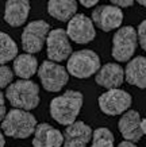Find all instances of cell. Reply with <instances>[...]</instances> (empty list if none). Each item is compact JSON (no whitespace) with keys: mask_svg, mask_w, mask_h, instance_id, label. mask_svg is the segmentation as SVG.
<instances>
[{"mask_svg":"<svg viewBox=\"0 0 146 147\" xmlns=\"http://www.w3.org/2000/svg\"><path fill=\"white\" fill-rule=\"evenodd\" d=\"M64 135L49 123L37 124L33 139V147H61Z\"/></svg>","mask_w":146,"mask_h":147,"instance_id":"cell-15","label":"cell"},{"mask_svg":"<svg viewBox=\"0 0 146 147\" xmlns=\"http://www.w3.org/2000/svg\"><path fill=\"white\" fill-rule=\"evenodd\" d=\"M81 5H84L85 8H91V7H95V5L99 3V0H79Z\"/></svg>","mask_w":146,"mask_h":147,"instance_id":"cell-26","label":"cell"},{"mask_svg":"<svg viewBox=\"0 0 146 147\" xmlns=\"http://www.w3.org/2000/svg\"><path fill=\"white\" fill-rule=\"evenodd\" d=\"M137 38H138V42H139L142 50L146 51V19L142 20V22L139 23V26H138Z\"/></svg>","mask_w":146,"mask_h":147,"instance_id":"cell-23","label":"cell"},{"mask_svg":"<svg viewBox=\"0 0 146 147\" xmlns=\"http://www.w3.org/2000/svg\"><path fill=\"white\" fill-rule=\"evenodd\" d=\"M38 77L45 90L60 92L69 81V73L65 67L53 61H43L38 67Z\"/></svg>","mask_w":146,"mask_h":147,"instance_id":"cell-6","label":"cell"},{"mask_svg":"<svg viewBox=\"0 0 146 147\" xmlns=\"http://www.w3.org/2000/svg\"><path fill=\"white\" fill-rule=\"evenodd\" d=\"M14 74L22 80H30L38 71V59L34 54H19L14 59Z\"/></svg>","mask_w":146,"mask_h":147,"instance_id":"cell-19","label":"cell"},{"mask_svg":"<svg viewBox=\"0 0 146 147\" xmlns=\"http://www.w3.org/2000/svg\"><path fill=\"white\" fill-rule=\"evenodd\" d=\"M100 69V58L93 50H79L68 58L67 70L76 78H88Z\"/></svg>","mask_w":146,"mask_h":147,"instance_id":"cell-4","label":"cell"},{"mask_svg":"<svg viewBox=\"0 0 146 147\" xmlns=\"http://www.w3.org/2000/svg\"><path fill=\"white\" fill-rule=\"evenodd\" d=\"M92 128L84 121H75L67 125L64 131V143L62 147H87L92 139Z\"/></svg>","mask_w":146,"mask_h":147,"instance_id":"cell-12","label":"cell"},{"mask_svg":"<svg viewBox=\"0 0 146 147\" xmlns=\"http://www.w3.org/2000/svg\"><path fill=\"white\" fill-rule=\"evenodd\" d=\"M138 4H141V5H143V7H146V0H135Z\"/></svg>","mask_w":146,"mask_h":147,"instance_id":"cell-30","label":"cell"},{"mask_svg":"<svg viewBox=\"0 0 146 147\" xmlns=\"http://www.w3.org/2000/svg\"><path fill=\"white\" fill-rule=\"evenodd\" d=\"M133 104L131 94L119 88L108 89L99 96V107L103 113L108 116H116L124 113Z\"/></svg>","mask_w":146,"mask_h":147,"instance_id":"cell-8","label":"cell"},{"mask_svg":"<svg viewBox=\"0 0 146 147\" xmlns=\"http://www.w3.org/2000/svg\"><path fill=\"white\" fill-rule=\"evenodd\" d=\"M5 146V139H4V135L1 134L0 131V147H4Z\"/></svg>","mask_w":146,"mask_h":147,"instance_id":"cell-29","label":"cell"},{"mask_svg":"<svg viewBox=\"0 0 146 147\" xmlns=\"http://www.w3.org/2000/svg\"><path fill=\"white\" fill-rule=\"evenodd\" d=\"M46 51L48 57L53 62H62L71 57L72 45L67 35V30L54 28L50 30L46 38Z\"/></svg>","mask_w":146,"mask_h":147,"instance_id":"cell-9","label":"cell"},{"mask_svg":"<svg viewBox=\"0 0 146 147\" xmlns=\"http://www.w3.org/2000/svg\"><path fill=\"white\" fill-rule=\"evenodd\" d=\"M5 97L15 108L31 111L39 104V86L30 80H20L10 84L5 90Z\"/></svg>","mask_w":146,"mask_h":147,"instance_id":"cell-2","label":"cell"},{"mask_svg":"<svg viewBox=\"0 0 146 147\" xmlns=\"http://www.w3.org/2000/svg\"><path fill=\"white\" fill-rule=\"evenodd\" d=\"M14 71L12 69H10L7 65H0V89L7 88L14 78Z\"/></svg>","mask_w":146,"mask_h":147,"instance_id":"cell-22","label":"cell"},{"mask_svg":"<svg viewBox=\"0 0 146 147\" xmlns=\"http://www.w3.org/2000/svg\"><path fill=\"white\" fill-rule=\"evenodd\" d=\"M118 147H137V144L133 142H128V140H123L118 144Z\"/></svg>","mask_w":146,"mask_h":147,"instance_id":"cell-27","label":"cell"},{"mask_svg":"<svg viewBox=\"0 0 146 147\" xmlns=\"http://www.w3.org/2000/svg\"><path fill=\"white\" fill-rule=\"evenodd\" d=\"M84 96L79 90H67L61 96L54 97L50 102V116L61 125L75 123L80 115Z\"/></svg>","mask_w":146,"mask_h":147,"instance_id":"cell-1","label":"cell"},{"mask_svg":"<svg viewBox=\"0 0 146 147\" xmlns=\"http://www.w3.org/2000/svg\"><path fill=\"white\" fill-rule=\"evenodd\" d=\"M48 12L52 18L60 22H69L77 13V1L76 0H49Z\"/></svg>","mask_w":146,"mask_h":147,"instance_id":"cell-18","label":"cell"},{"mask_svg":"<svg viewBox=\"0 0 146 147\" xmlns=\"http://www.w3.org/2000/svg\"><path fill=\"white\" fill-rule=\"evenodd\" d=\"M30 13V0H5L4 20L11 27H19Z\"/></svg>","mask_w":146,"mask_h":147,"instance_id":"cell-16","label":"cell"},{"mask_svg":"<svg viewBox=\"0 0 146 147\" xmlns=\"http://www.w3.org/2000/svg\"><path fill=\"white\" fill-rule=\"evenodd\" d=\"M141 128H142V132H143V135H146V119L141 120Z\"/></svg>","mask_w":146,"mask_h":147,"instance_id":"cell-28","label":"cell"},{"mask_svg":"<svg viewBox=\"0 0 146 147\" xmlns=\"http://www.w3.org/2000/svg\"><path fill=\"white\" fill-rule=\"evenodd\" d=\"M124 78L130 85L146 89V57H135L128 61L124 69Z\"/></svg>","mask_w":146,"mask_h":147,"instance_id":"cell-17","label":"cell"},{"mask_svg":"<svg viewBox=\"0 0 146 147\" xmlns=\"http://www.w3.org/2000/svg\"><path fill=\"white\" fill-rule=\"evenodd\" d=\"M67 35L71 40L79 43V45L92 42L96 36L92 19H89L84 13H76L68 22Z\"/></svg>","mask_w":146,"mask_h":147,"instance_id":"cell-10","label":"cell"},{"mask_svg":"<svg viewBox=\"0 0 146 147\" xmlns=\"http://www.w3.org/2000/svg\"><path fill=\"white\" fill-rule=\"evenodd\" d=\"M123 18V11L116 5H99L92 11V22L104 32L119 28Z\"/></svg>","mask_w":146,"mask_h":147,"instance_id":"cell-11","label":"cell"},{"mask_svg":"<svg viewBox=\"0 0 146 147\" xmlns=\"http://www.w3.org/2000/svg\"><path fill=\"white\" fill-rule=\"evenodd\" d=\"M118 128L123 139L128 142L137 143L142 139V128H141V116L134 109H127L118 121Z\"/></svg>","mask_w":146,"mask_h":147,"instance_id":"cell-13","label":"cell"},{"mask_svg":"<svg viewBox=\"0 0 146 147\" xmlns=\"http://www.w3.org/2000/svg\"><path fill=\"white\" fill-rule=\"evenodd\" d=\"M5 100H4V94L0 92V121L4 119L5 116Z\"/></svg>","mask_w":146,"mask_h":147,"instance_id":"cell-25","label":"cell"},{"mask_svg":"<svg viewBox=\"0 0 146 147\" xmlns=\"http://www.w3.org/2000/svg\"><path fill=\"white\" fill-rule=\"evenodd\" d=\"M37 128L35 116L29 111L14 108L5 113L1 120V129L4 135L15 139H26L34 134Z\"/></svg>","mask_w":146,"mask_h":147,"instance_id":"cell-3","label":"cell"},{"mask_svg":"<svg viewBox=\"0 0 146 147\" xmlns=\"http://www.w3.org/2000/svg\"><path fill=\"white\" fill-rule=\"evenodd\" d=\"M18 55V46L15 40L5 32L0 31V65L15 59Z\"/></svg>","mask_w":146,"mask_h":147,"instance_id":"cell-20","label":"cell"},{"mask_svg":"<svg viewBox=\"0 0 146 147\" xmlns=\"http://www.w3.org/2000/svg\"><path fill=\"white\" fill-rule=\"evenodd\" d=\"M111 3L119 8H126V7H130V5L134 4L135 0H110Z\"/></svg>","mask_w":146,"mask_h":147,"instance_id":"cell-24","label":"cell"},{"mask_svg":"<svg viewBox=\"0 0 146 147\" xmlns=\"http://www.w3.org/2000/svg\"><path fill=\"white\" fill-rule=\"evenodd\" d=\"M97 85H100L106 89H114L119 88L124 81V70L119 63H106L96 73L95 77Z\"/></svg>","mask_w":146,"mask_h":147,"instance_id":"cell-14","label":"cell"},{"mask_svg":"<svg viewBox=\"0 0 146 147\" xmlns=\"http://www.w3.org/2000/svg\"><path fill=\"white\" fill-rule=\"evenodd\" d=\"M50 24L45 20H33L24 27L22 32V47L29 54L39 53L43 47Z\"/></svg>","mask_w":146,"mask_h":147,"instance_id":"cell-7","label":"cell"},{"mask_svg":"<svg viewBox=\"0 0 146 147\" xmlns=\"http://www.w3.org/2000/svg\"><path fill=\"white\" fill-rule=\"evenodd\" d=\"M138 45L137 30L131 26L120 27L112 38V57L118 62H128Z\"/></svg>","mask_w":146,"mask_h":147,"instance_id":"cell-5","label":"cell"},{"mask_svg":"<svg viewBox=\"0 0 146 147\" xmlns=\"http://www.w3.org/2000/svg\"><path fill=\"white\" fill-rule=\"evenodd\" d=\"M91 147H115V136L107 127H99L92 132Z\"/></svg>","mask_w":146,"mask_h":147,"instance_id":"cell-21","label":"cell"}]
</instances>
